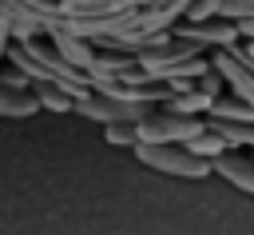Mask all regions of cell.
Returning a JSON list of instances; mask_svg holds the SVG:
<instances>
[{
  "instance_id": "1",
  "label": "cell",
  "mask_w": 254,
  "mask_h": 235,
  "mask_svg": "<svg viewBox=\"0 0 254 235\" xmlns=\"http://www.w3.org/2000/svg\"><path fill=\"white\" fill-rule=\"evenodd\" d=\"M135 155H139V163H147L151 171H163V175H179V179H206L210 175L206 159H198L175 143H135Z\"/></svg>"
},
{
  "instance_id": "2",
  "label": "cell",
  "mask_w": 254,
  "mask_h": 235,
  "mask_svg": "<svg viewBox=\"0 0 254 235\" xmlns=\"http://www.w3.org/2000/svg\"><path fill=\"white\" fill-rule=\"evenodd\" d=\"M202 131H206V119H187V116H171V112H159V108L143 123H135V139L139 143H175V147H187Z\"/></svg>"
},
{
  "instance_id": "3",
  "label": "cell",
  "mask_w": 254,
  "mask_h": 235,
  "mask_svg": "<svg viewBox=\"0 0 254 235\" xmlns=\"http://www.w3.org/2000/svg\"><path fill=\"white\" fill-rule=\"evenodd\" d=\"M71 112H79V116H87V119H99V123L115 127V123H143L155 108H139V104H123V100L87 92V96H79V100L71 104Z\"/></svg>"
},
{
  "instance_id": "4",
  "label": "cell",
  "mask_w": 254,
  "mask_h": 235,
  "mask_svg": "<svg viewBox=\"0 0 254 235\" xmlns=\"http://www.w3.org/2000/svg\"><path fill=\"white\" fill-rule=\"evenodd\" d=\"M175 40H187V44H194V48H218V52H230L234 44H242V40H238V28L226 24V20H218V16L206 20V24H183Z\"/></svg>"
},
{
  "instance_id": "5",
  "label": "cell",
  "mask_w": 254,
  "mask_h": 235,
  "mask_svg": "<svg viewBox=\"0 0 254 235\" xmlns=\"http://www.w3.org/2000/svg\"><path fill=\"white\" fill-rule=\"evenodd\" d=\"M210 72L234 92V100L238 104H246V108H254V76L230 56V52H214V60H210Z\"/></svg>"
},
{
  "instance_id": "6",
  "label": "cell",
  "mask_w": 254,
  "mask_h": 235,
  "mask_svg": "<svg viewBox=\"0 0 254 235\" xmlns=\"http://www.w3.org/2000/svg\"><path fill=\"white\" fill-rule=\"evenodd\" d=\"M210 175H222L226 183H234L238 191L254 195V159L246 151H222L218 159H210Z\"/></svg>"
},
{
  "instance_id": "7",
  "label": "cell",
  "mask_w": 254,
  "mask_h": 235,
  "mask_svg": "<svg viewBox=\"0 0 254 235\" xmlns=\"http://www.w3.org/2000/svg\"><path fill=\"white\" fill-rule=\"evenodd\" d=\"M131 0H64L56 8L60 20H103V16H115L123 12Z\"/></svg>"
},
{
  "instance_id": "8",
  "label": "cell",
  "mask_w": 254,
  "mask_h": 235,
  "mask_svg": "<svg viewBox=\"0 0 254 235\" xmlns=\"http://www.w3.org/2000/svg\"><path fill=\"white\" fill-rule=\"evenodd\" d=\"M159 112H171V116H187V119H202V116L210 112V100H206V96H198V92L190 88V92L167 96V100L159 104Z\"/></svg>"
},
{
  "instance_id": "9",
  "label": "cell",
  "mask_w": 254,
  "mask_h": 235,
  "mask_svg": "<svg viewBox=\"0 0 254 235\" xmlns=\"http://www.w3.org/2000/svg\"><path fill=\"white\" fill-rule=\"evenodd\" d=\"M40 112V104L32 100L28 88H16V84H0V116H12V119H24Z\"/></svg>"
},
{
  "instance_id": "10",
  "label": "cell",
  "mask_w": 254,
  "mask_h": 235,
  "mask_svg": "<svg viewBox=\"0 0 254 235\" xmlns=\"http://www.w3.org/2000/svg\"><path fill=\"white\" fill-rule=\"evenodd\" d=\"M32 100L44 104V108H52V112H71V104H75L64 88H56V84H48V80H44V84H32Z\"/></svg>"
},
{
  "instance_id": "11",
  "label": "cell",
  "mask_w": 254,
  "mask_h": 235,
  "mask_svg": "<svg viewBox=\"0 0 254 235\" xmlns=\"http://www.w3.org/2000/svg\"><path fill=\"white\" fill-rule=\"evenodd\" d=\"M187 151H190V155H198V159H206V163H210V159H218V155H222V151H226V143H222V139H218V135H214V131H202V135H198V139H190V143H187Z\"/></svg>"
},
{
  "instance_id": "12",
  "label": "cell",
  "mask_w": 254,
  "mask_h": 235,
  "mask_svg": "<svg viewBox=\"0 0 254 235\" xmlns=\"http://www.w3.org/2000/svg\"><path fill=\"white\" fill-rule=\"evenodd\" d=\"M214 12H218V0H194V4H187V24H206V20H214Z\"/></svg>"
},
{
  "instance_id": "13",
  "label": "cell",
  "mask_w": 254,
  "mask_h": 235,
  "mask_svg": "<svg viewBox=\"0 0 254 235\" xmlns=\"http://www.w3.org/2000/svg\"><path fill=\"white\" fill-rule=\"evenodd\" d=\"M107 139L119 143V147H135V143H139V139H135V123H115V127H107Z\"/></svg>"
},
{
  "instance_id": "14",
  "label": "cell",
  "mask_w": 254,
  "mask_h": 235,
  "mask_svg": "<svg viewBox=\"0 0 254 235\" xmlns=\"http://www.w3.org/2000/svg\"><path fill=\"white\" fill-rule=\"evenodd\" d=\"M250 159H254V155H250Z\"/></svg>"
}]
</instances>
